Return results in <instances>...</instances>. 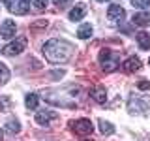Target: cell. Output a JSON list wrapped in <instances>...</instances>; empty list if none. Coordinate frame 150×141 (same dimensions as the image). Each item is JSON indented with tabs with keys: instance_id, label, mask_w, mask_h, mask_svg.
Segmentation results:
<instances>
[{
	"instance_id": "22",
	"label": "cell",
	"mask_w": 150,
	"mask_h": 141,
	"mask_svg": "<svg viewBox=\"0 0 150 141\" xmlns=\"http://www.w3.org/2000/svg\"><path fill=\"white\" fill-rule=\"evenodd\" d=\"M137 87L141 88V90H148V88H150V81H146V79H141V81L137 83Z\"/></svg>"
},
{
	"instance_id": "25",
	"label": "cell",
	"mask_w": 150,
	"mask_h": 141,
	"mask_svg": "<svg viewBox=\"0 0 150 141\" xmlns=\"http://www.w3.org/2000/svg\"><path fill=\"white\" fill-rule=\"evenodd\" d=\"M2 139H4V132L0 130V141H2Z\"/></svg>"
},
{
	"instance_id": "20",
	"label": "cell",
	"mask_w": 150,
	"mask_h": 141,
	"mask_svg": "<svg viewBox=\"0 0 150 141\" xmlns=\"http://www.w3.org/2000/svg\"><path fill=\"white\" fill-rule=\"evenodd\" d=\"M11 109V98L2 96L0 98V111H9Z\"/></svg>"
},
{
	"instance_id": "14",
	"label": "cell",
	"mask_w": 150,
	"mask_h": 141,
	"mask_svg": "<svg viewBox=\"0 0 150 141\" xmlns=\"http://www.w3.org/2000/svg\"><path fill=\"white\" fill-rule=\"evenodd\" d=\"M135 38H137V43L143 51H148L150 49V34H146V32H139V34H135Z\"/></svg>"
},
{
	"instance_id": "18",
	"label": "cell",
	"mask_w": 150,
	"mask_h": 141,
	"mask_svg": "<svg viewBox=\"0 0 150 141\" xmlns=\"http://www.w3.org/2000/svg\"><path fill=\"white\" fill-rule=\"evenodd\" d=\"M6 130L9 132V134H19V132H21V124H19L17 119H9L6 122Z\"/></svg>"
},
{
	"instance_id": "7",
	"label": "cell",
	"mask_w": 150,
	"mask_h": 141,
	"mask_svg": "<svg viewBox=\"0 0 150 141\" xmlns=\"http://www.w3.org/2000/svg\"><path fill=\"white\" fill-rule=\"evenodd\" d=\"M90 96H92L94 102L105 103V102H107V90H105V87H103V85H96V87H92Z\"/></svg>"
},
{
	"instance_id": "23",
	"label": "cell",
	"mask_w": 150,
	"mask_h": 141,
	"mask_svg": "<svg viewBox=\"0 0 150 141\" xmlns=\"http://www.w3.org/2000/svg\"><path fill=\"white\" fill-rule=\"evenodd\" d=\"M47 2H49V0H32V4H34V6H36L38 9L45 8V6H47Z\"/></svg>"
},
{
	"instance_id": "19",
	"label": "cell",
	"mask_w": 150,
	"mask_h": 141,
	"mask_svg": "<svg viewBox=\"0 0 150 141\" xmlns=\"http://www.w3.org/2000/svg\"><path fill=\"white\" fill-rule=\"evenodd\" d=\"M9 81V70L4 62H0V85H6Z\"/></svg>"
},
{
	"instance_id": "27",
	"label": "cell",
	"mask_w": 150,
	"mask_h": 141,
	"mask_svg": "<svg viewBox=\"0 0 150 141\" xmlns=\"http://www.w3.org/2000/svg\"><path fill=\"white\" fill-rule=\"evenodd\" d=\"M148 62H150V58H148Z\"/></svg>"
},
{
	"instance_id": "11",
	"label": "cell",
	"mask_w": 150,
	"mask_h": 141,
	"mask_svg": "<svg viewBox=\"0 0 150 141\" xmlns=\"http://www.w3.org/2000/svg\"><path fill=\"white\" fill-rule=\"evenodd\" d=\"M122 68H124L126 73H135V72H139V70H141V60L137 58V56H129V58L124 62Z\"/></svg>"
},
{
	"instance_id": "24",
	"label": "cell",
	"mask_w": 150,
	"mask_h": 141,
	"mask_svg": "<svg viewBox=\"0 0 150 141\" xmlns=\"http://www.w3.org/2000/svg\"><path fill=\"white\" fill-rule=\"evenodd\" d=\"M53 2L56 4V6H60V4H62V2H66V0H53Z\"/></svg>"
},
{
	"instance_id": "13",
	"label": "cell",
	"mask_w": 150,
	"mask_h": 141,
	"mask_svg": "<svg viewBox=\"0 0 150 141\" xmlns=\"http://www.w3.org/2000/svg\"><path fill=\"white\" fill-rule=\"evenodd\" d=\"M133 25H137V26H146V25H150V11L135 13V15H133Z\"/></svg>"
},
{
	"instance_id": "17",
	"label": "cell",
	"mask_w": 150,
	"mask_h": 141,
	"mask_svg": "<svg viewBox=\"0 0 150 141\" xmlns=\"http://www.w3.org/2000/svg\"><path fill=\"white\" fill-rule=\"evenodd\" d=\"M77 36L81 38V40H86V38H90V36H92V26L88 25V23L81 25V26H79V30H77Z\"/></svg>"
},
{
	"instance_id": "26",
	"label": "cell",
	"mask_w": 150,
	"mask_h": 141,
	"mask_svg": "<svg viewBox=\"0 0 150 141\" xmlns=\"http://www.w3.org/2000/svg\"><path fill=\"white\" fill-rule=\"evenodd\" d=\"M98 2H105V0H98Z\"/></svg>"
},
{
	"instance_id": "12",
	"label": "cell",
	"mask_w": 150,
	"mask_h": 141,
	"mask_svg": "<svg viewBox=\"0 0 150 141\" xmlns=\"http://www.w3.org/2000/svg\"><path fill=\"white\" fill-rule=\"evenodd\" d=\"M86 15V6L84 4H75V8L69 11V21H81V19Z\"/></svg>"
},
{
	"instance_id": "3",
	"label": "cell",
	"mask_w": 150,
	"mask_h": 141,
	"mask_svg": "<svg viewBox=\"0 0 150 141\" xmlns=\"http://www.w3.org/2000/svg\"><path fill=\"white\" fill-rule=\"evenodd\" d=\"M26 43H28V40H26L25 36H21V38H17V40L9 41L8 45H4V47H2V55H6V56H15V55L23 53V51L26 49Z\"/></svg>"
},
{
	"instance_id": "21",
	"label": "cell",
	"mask_w": 150,
	"mask_h": 141,
	"mask_svg": "<svg viewBox=\"0 0 150 141\" xmlns=\"http://www.w3.org/2000/svg\"><path fill=\"white\" fill-rule=\"evenodd\" d=\"M133 8H148L150 6V0H131Z\"/></svg>"
},
{
	"instance_id": "5",
	"label": "cell",
	"mask_w": 150,
	"mask_h": 141,
	"mask_svg": "<svg viewBox=\"0 0 150 141\" xmlns=\"http://www.w3.org/2000/svg\"><path fill=\"white\" fill-rule=\"evenodd\" d=\"M69 126H71V130H73L77 135H90L92 132H94V126H92V122L88 120V119L71 120V122H69Z\"/></svg>"
},
{
	"instance_id": "15",
	"label": "cell",
	"mask_w": 150,
	"mask_h": 141,
	"mask_svg": "<svg viewBox=\"0 0 150 141\" xmlns=\"http://www.w3.org/2000/svg\"><path fill=\"white\" fill-rule=\"evenodd\" d=\"M38 103H40V98H38V94L34 92H30V94H26V98H25V105L28 107V109H38Z\"/></svg>"
},
{
	"instance_id": "2",
	"label": "cell",
	"mask_w": 150,
	"mask_h": 141,
	"mask_svg": "<svg viewBox=\"0 0 150 141\" xmlns=\"http://www.w3.org/2000/svg\"><path fill=\"white\" fill-rule=\"evenodd\" d=\"M100 64H101V70H103V72L111 73V72H115V70L120 66V58H118V55H116L115 51L101 49L100 51Z\"/></svg>"
},
{
	"instance_id": "16",
	"label": "cell",
	"mask_w": 150,
	"mask_h": 141,
	"mask_svg": "<svg viewBox=\"0 0 150 141\" xmlns=\"http://www.w3.org/2000/svg\"><path fill=\"white\" fill-rule=\"evenodd\" d=\"M98 124H100V132H101L103 135H111V134H115V126H112L109 120L100 119V122H98Z\"/></svg>"
},
{
	"instance_id": "8",
	"label": "cell",
	"mask_w": 150,
	"mask_h": 141,
	"mask_svg": "<svg viewBox=\"0 0 150 141\" xmlns=\"http://www.w3.org/2000/svg\"><path fill=\"white\" fill-rule=\"evenodd\" d=\"M146 107H148V103L146 102H141L137 96H131L129 102H128L129 113H143V111H146Z\"/></svg>"
},
{
	"instance_id": "9",
	"label": "cell",
	"mask_w": 150,
	"mask_h": 141,
	"mask_svg": "<svg viewBox=\"0 0 150 141\" xmlns=\"http://www.w3.org/2000/svg\"><path fill=\"white\" fill-rule=\"evenodd\" d=\"M54 119H56V113H53V111H38L36 113V122L41 126H49L51 120H54Z\"/></svg>"
},
{
	"instance_id": "1",
	"label": "cell",
	"mask_w": 150,
	"mask_h": 141,
	"mask_svg": "<svg viewBox=\"0 0 150 141\" xmlns=\"http://www.w3.org/2000/svg\"><path fill=\"white\" fill-rule=\"evenodd\" d=\"M71 55H73V45L66 40L53 38V40L45 41L43 45V56L51 64H64L71 58Z\"/></svg>"
},
{
	"instance_id": "6",
	"label": "cell",
	"mask_w": 150,
	"mask_h": 141,
	"mask_svg": "<svg viewBox=\"0 0 150 141\" xmlns=\"http://www.w3.org/2000/svg\"><path fill=\"white\" fill-rule=\"evenodd\" d=\"M15 21H11V19H6V21L0 25V38H4V40H9V38L15 36Z\"/></svg>"
},
{
	"instance_id": "4",
	"label": "cell",
	"mask_w": 150,
	"mask_h": 141,
	"mask_svg": "<svg viewBox=\"0 0 150 141\" xmlns=\"http://www.w3.org/2000/svg\"><path fill=\"white\" fill-rule=\"evenodd\" d=\"M8 6V9L15 15H25L30 9V0H2Z\"/></svg>"
},
{
	"instance_id": "10",
	"label": "cell",
	"mask_w": 150,
	"mask_h": 141,
	"mask_svg": "<svg viewBox=\"0 0 150 141\" xmlns=\"http://www.w3.org/2000/svg\"><path fill=\"white\" fill-rule=\"evenodd\" d=\"M107 17H109V21H122V19L126 17V11L122 6H109V9H107Z\"/></svg>"
}]
</instances>
